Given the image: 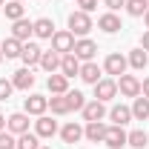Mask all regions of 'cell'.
<instances>
[{"mask_svg":"<svg viewBox=\"0 0 149 149\" xmlns=\"http://www.w3.org/2000/svg\"><path fill=\"white\" fill-rule=\"evenodd\" d=\"M17 149H40V138L35 132H23L17 135Z\"/></svg>","mask_w":149,"mask_h":149,"instance_id":"f546056e","label":"cell"},{"mask_svg":"<svg viewBox=\"0 0 149 149\" xmlns=\"http://www.w3.org/2000/svg\"><path fill=\"white\" fill-rule=\"evenodd\" d=\"M118 92L123 95V97H138L141 95V80L135 74H120L118 77Z\"/></svg>","mask_w":149,"mask_h":149,"instance_id":"52a82bcc","label":"cell"},{"mask_svg":"<svg viewBox=\"0 0 149 149\" xmlns=\"http://www.w3.org/2000/svg\"><path fill=\"white\" fill-rule=\"evenodd\" d=\"M126 60H129V66L135 69V72H143V69H146V63H149V55L138 46V49H132V52H129V57H126Z\"/></svg>","mask_w":149,"mask_h":149,"instance_id":"d4e9b609","label":"cell"},{"mask_svg":"<svg viewBox=\"0 0 149 149\" xmlns=\"http://www.w3.org/2000/svg\"><path fill=\"white\" fill-rule=\"evenodd\" d=\"M92 29H95V23H92V17H89L86 12H80V9H77V12H72V15H69V32H72V35L86 37Z\"/></svg>","mask_w":149,"mask_h":149,"instance_id":"6da1fadb","label":"cell"},{"mask_svg":"<svg viewBox=\"0 0 149 149\" xmlns=\"http://www.w3.org/2000/svg\"><path fill=\"white\" fill-rule=\"evenodd\" d=\"M97 29H100V32H106V35H115V32H120V29H123V23H120V17H118L115 12H106V15H100V17H97Z\"/></svg>","mask_w":149,"mask_h":149,"instance_id":"2e32d148","label":"cell"},{"mask_svg":"<svg viewBox=\"0 0 149 149\" xmlns=\"http://www.w3.org/2000/svg\"><path fill=\"white\" fill-rule=\"evenodd\" d=\"M49 109H52V115H69V103H66L63 95H52L49 97Z\"/></svg>","mask_w":149,"mask_h":149,"instance_id":"1f68e13d","label":"cell"},{"mask_svg":"<svg viewBox=\"0 0 149 149\" xmlns=\"http://www.w3.org/2000/svg\"><path fill=\"white\" fill-rule=\"evenodd\" d=\"M103 3H106V9H109V12H118V9H123V6H126V0H103Z\"/></svg>","mask_w":149,"mask_h":149,"instance_id":"d590c367","label":"cell"},{"mask_svg":"<svg viewBox=\"0 0 149 149\" xmlns=\"http://www.w3.org/2000/svg\"><path fill=\"white\" fill-rule=\"evenodd\" d=\"M106 123L103 120H92V123H86L83 126V138L86 141H92V143H103V138H106Z\"/></svg>","mask_w":149,"mask_h":149,"instance_id":"4fadbf2b","label":"cell"},{"mask_svg":"<svg viewBox=\"0 0 149 149\" xmlns=\"http://www.w3.org/2000/svg\"><path fill=\"white\" fill-rule=\"evenodd\" d=\"M0 149H17V135H12L9 129L0 132Z\"/></svg>","mask_w":149,"mask_h":149,"instance_id":"d6a6232c","label":"cell"},{"mask_svg":"<svg viewBox=\"0 0 149 149\" xmlns=\"http://www.w3.org/2000/svg\"><path fill=\"white\" fill-rule=\"evenodd\" d=\"M126 135H129V132H123V126H109L103 143H106L109 149H123L126 146Z\"/></svg>","mask_w":149,"mask_h":149,"instance_id":"5bb4252c","label":"cell"},{"mask_svg":"<svg viewBox=\"0 0 149 149\" xmlns=\"http://www.w3.org/2000/svg\"><path fill=\"white\" fill-rule=\"evenodd\" d=\"M141 49H143V52H149V29L141 35Z\"/></svg>","mask_w":149,"mask_h":149,"instance_id":"8d00e7d4","label":"cell"},{"mask_svg":"<svg viewBox=\"0 0 149 149\" xmlns=\"http://www.w3.org/2000/svg\"><path fill=\"white\" fill-rule=\"evenodd\" d=\"M6 129L12 132V135H23V132H29V115H26V112H15V115H9V118H6Z\"/></svg>","mask_w":149,"mask_h":149,"instance_id":"8fae6325","label":"cell"},{"mask_svg":"<svg viewBox=\"0 0 149 149\" xmlns=\"http://www.w3.org/2000/svg\"><path fill=\"white\" fill-rule=\"evenodd\" d=\"M40 55H43V49H40L37 43H32V40H29V43H23L20 60H23V63H26V66L32 69V66H40Z\"/></svg>","mask_w":149,"mask_h":149,"instance_id":"9a60e30c","label":"cell"},{"mask_svg":"<svg viewBox=\"0 0 149 149\" xmlns=\"http://www.w3.org/2000/svg\"><path fill=\"white\" fill-rule=\"evenodd\" d=\"M63 97H66V103H69V112H80L86 106V97H83V92H77V89H69Z\"/></svg>","mask_w":149,"mask_h":149,"instance_id":"83f0119b","label":"cell"},{"mask_svg":"<svg viewBox=\"0 0 149 149\" xmlns=\"http://www.w3.org/2000/svg\"><path fill=\"white\" fill-rule=\"evenodd\" d=\"M0 52H3V57H6V60L20 57V52H23V43H20L17 37H6V40L0 43Z\"/></svg>","mask_w":149,"mask_h":149,"instance_id":"7402d4cb","label":"cell"},{"mask_svg":"<svg viewBox=\"0 0 149 149\" xmlns=\"http://www.w3.org/2000/svg\"><path fill=\"white\" fill-rule=\"evenodd\" d=\"M6 129V115H0V132Z\"/></svg>","mask_w":149,"mask_h":149,"instance_id":"f35d334b","label":"cell"},{"mask_svg":"<svg viewBox=\"0 0 149 149\" xmlns=\"http://www.w3.org/2000/svg\"><path fill=\"white\" fill-rule=\"evenodd\" d=\"M35 135L37 138H55L57 135V120L49 118V115H40L35 120Z\"/></svg>","mask_w":149,"mask_h":149,"instance_id":"30bf717a","label":"cell"},{"mask_svg":"<svg viewBox=\"0 0 149 149\" xmlns=\"http://www.w3.org/2000/svg\"><path fill=\"white\" fill-rule=\"evenodd\" d=\"M0 6H6V0H0Z\"/></svg>","mask_w":149,"mask_h":149,"instance_id":"b9f144b4","label":"cell"},{"mask_svg":"<svg viewBox=\"0 0 149 149\" xmlns=\"http://www.w3.org/2000/svg\"><path fill=\"white\" fill-rule=\"evenodd\" d=\"M46 86H49V92H52V95H66V92H69V77L55 72V74L46 77Z\"/></svg>","mask_w":149,"mask_h":149,"instance_id":"ffe728a7","label":"cell"},{"mask_svg":"<svg viewBox=\"0 0 149 149\" xmlns=\"http://www.w3.org/2000/svg\"><path fill=\"white\" fill-rule=\"evenodd\" d=\"M23 112L26 115H35V118H40V115H46L49 112V97H43V95H29L26 100H23Z\"/></svg>","mask_w":149,"mask_h":149,"instance_id":"5b68a950","label":"cell"},{"mask_svg":"<svg viewBox=\"0 0 149 149\" xmlns=\"http://www.w3.org/2000/svg\"><path fill=\"white\" fill-rule=\"evenodd\" d=\"M83 120L86 123H92V120H103L109 112H106V103H100V100H86V106H83Z\"/></svg>","mask_w":149,"mask_h":149,"instance_id":"ba28073f","label":"cell"},{"mask_svg":"<svg viewBox=\"0 0 149 149\" xmlns=\"http://www.w3.org/2000/svg\"><path fill=\"white\" fill-rule=\"evenodd\" d=\"M52 49H55L57 55H69V52L74 49V35L69 32V29L55 32V35H52Z\"/></svg>","mask_w":149,"mask_h":149,"instance_id":"8992f818","label":"cell"},{"mask_svg":"<svg viewBox=\"0 0 149 149\" xmlns=\"http://www.w3.org/2000/svg\"><path fill=\"white\" fill-rule=\"evenodd\" d=\"M20 3H23V0H20Z\"/></svg>","mask_w":149,"mask_h":149,"instance_id":"ee69618b","label":"cell"},{"mask_svg":"<svg viewBox=\"0 0 149 149\" xmlns=\"http://www.w3.org/2000/svg\"><path fill=\"white\" fill-rule=\"evenodd\" d=\"M40 66H43V69H46L49 74H55L57 69H60V55H57L55 49H49V52H43V55H40Z\"/></svg>","mask_w":149,"mask_h":149,"instance_id":"484cf974","label":"cell"},{"mask_svg":"<svg viewBox=\"0 0 149 149\" xmlns=\"http://www.w3.org/2000/svg\"><path fill=\"white\" fill-rule=\"evenodd\" d=\"M92 89H95V100L106 103V100H112V97L118 95V80H115V77H100Z\"/></svg>","mask_w":149,"mask_h":149,"instance_id":"3957f363","label":"cell"},{"mask_svg":"<svg viewBox=\"0 0 149 149\" xmlns=\"http://www.w3.org/2000/svg\"><path fill=\"white\" fill-rule=\"evenodd\" d=\"M52 35H55V23L49 17H37L35 20V37H40V40H52Z\"/></svg>","mask_w":149,"mask_h":149,"instance_id":"cb8c5ba5","label":"cell"},{"mask_svg":"<svg viewBox=\"0 0 149 149\" xmlns=\"http://www.w3.org/2000/svg\"><path fill=\"white\" fill-rule=\"evenodd\" d=\"M40 149H52V146H43V143H40Z\"/></svg>","mask_w":149,"mask_h":149,"instance_id":"60d3db41","label":"cell"},{"mask_svg":"<svg viewBox=\"0 0 149 149\" xmlns=\"http://www.w3.org/2000/svg\"><path fill=\"white\" fill-rule=\"evenodd\" d=\"M126 143H129L132 149H143V146H149V135L143 129H132L129 135H126Z\"/></svg>","mask_w":149,"mask_h":149,"instance_id":"4316f807","label":"cell"},{"mask_svg":"<svg viewBox=\"0 0 149 149\" xmlns=\"http://www.w3.org/2000/svg\"><path fill=\"white\" fill-rule=\"evenodd\" d=\"M83 83H89V86H95L100 77H103V69L95 63V60H86V63H80V74H77Z\"/></svg>","mask_w":149,"mask_h":149,"instance_id":"9c48e42d","label":"cell"},{"mask_svg":"<svg viewBox=\"0 0 149 149\" xmlns=\"http://www.w3.org/2000/svg\"><path fill=\"white\" fill-rule=\"evenodd\" d=\"M60 74H66L72 80L74 74H80V60L69 52V55H60Z\"/></svg>","mask_w":149,"mask_h":149,"instance_id":"d6986e66","label":"cell"},{"mask_svg":"<svg viewBox=\"0 0 149 149\" xmlns=\"http://www.w3.org/2000/svg\"><path fill=\"white\" fill-rule=\"evenodd\" d=\"M3 9H6V17L12 20V23H15V20H20V17H23V12H26V6H23L20 0H9Z\"/></svg>","mask_w":149,"mask_h":149,"instance_id":"4dcf8cb0","label":"cell"},{"mask_svg":"<svg viewBox=\"0 0 149 149\" xmlns=\"http://www.w3.org/2000/svg\"><path fill=\"white\" fill-rule=\"evenodd\" d=\"M12 83H15V89H23V92H29V89L35 86V74H32V69H29V66L17 69V72L12 74Z\"/></svg>","mask_w":149,"mask_h":149,"instance_id":"e0dca14e","label":"cell"},{"mask_svg":"<svg viewBox=\"0 0 149 149\" xmlns=\"http://www.w3.org/2000/svg\"><path fill=\"white\" fill-rule=\"evenodd\" d=\"M60 138H63V143H77V141H83V126L74 123V120H69L60 129Z\"/></svg>","mask_w":149,"mask_h":149,"instance_id":"44dd1931","label":"cell"},{"mask_svg":"<svg viewBox=\"0 0 149 149\" xmlns=\"http://www.w3.org/2000/svg\"><path fill=\"white\" fill-rule=\"evenodd\" d=\"M74 3H77V6H80V12H86V15L97 9V0H74Z\"/></svg>","mask_w":149,"mask_h":149,"instance_id":"e575fe53","label":"cell"},{"mask_svg":"<svg viewBox=\"0 0 149 149\" xmlns=\"http://www.w3.org/2000/svg\"><path fill=\"white\" fill-rule=\"evenodd\" d=\"M141 95H143V97H149V77H143V80H141Z\"/></svg>","mask_w":149,"mask_h":149,"instance_id":"74e56055","label":"cell"},{"mask_svg":"<svg viewBox=\"0 0 149 149\" xmlns=\"http://www.w3.org/2000/svg\"><path fill=\"white\" fill-rule=\"evenodd\" d=\"M109 120H112V126H126L132 120V109L129 106H123V103H115L109 109Z\"/></svg>","mask_w":149,"mask_h":149,"instance_id":"ac0fdd59","label":"cell"},{"mask_svg":"<svg viewBox=\"0 0 149 149\" xmlns=\"http://www.w3.org/2000/svg\"><path fill=\"white\" fill-rule=\"evenodd\" d=\"M129 109H132V118H135V120H149V97L138 95Z\"/></svg>","mask_w":149,"mask_h":149,"instance_id":"603a6c76","label":"cell"},{"mask_svg":"<svg viewBox=\"0 0 149 149\" xmlns=\"http://www.w3.org/2000/svg\"><path fill=\"white\" fill-rule=\"evenodd\" d=\"M0 60H3V52H0Z\"/></svg>","mask_w":149,"mask_h":149,"instance_id":"7bdbcfd3","label":"cell"},{"mask_svg":"<svg viewBox=\"0 0 149 149\" xmlns=\"http://www.w3.org/2000/svg\"><path fill=\"white\" fill-rule=\"evenodd\" d=\"M126 69H129L126 55H120V52L106 55V60H103V72L109 74V77H120V74H126Z\"/></svg>","mask_w":149,"mask_h":149,"instance_id":"7a4b0ae2","label":"cell"},{"mask_svg":"<svg viewBox=\"0 0 149 149\" xmlns=\"http://www.w3.org/2000/svg\"><path fill=\"white\" fill-rule=\"evenodd\" d=\"M143 23H146V29H149V12H146V15H143Z\"/></svg>","mask_w":149,"mask_h":149,"instance_id":"ab89813d","label":"cell"},{"mask_svg":"<svg viewBox=\"0 0 149 149\" xmlns=\"http://www.w3.org/2000/svg\"><path fill=\"white\" fill-rule=\"evenodd\" d=\"M15 92V83L12 80H6V77H0V100H9Z\"/></svg>","mask_w":149,"mask_h":149,"instance_id":"836d02e7","label":"cell"},{"mask_svg":"<svg viewBox=\"0 0 149 149\" xmlns=\"http://www.w3.org/2000/svg\"><path fill=\"white\" fill-rule=\"evenodd\" d=\"M126 12H129L132 17H143L149 12V0H126V6H123Z\"/></svg>","mask_w":149,"mask_h":149,"instance_id":"f1b7e54d","label":"cell"},{"mask_svg":"<svg viewBox=\"0 0 149 149\" xmlns=\"http://www.w3.org/2000/svg\"><path fill=\"white\" fill-rule=\"evenodd\" d=\"M72 55L77 57L80 63H86V60H95V55H97V43H95V40H89V37H80V40H74Z\"/></svg>","mask_w":149,"mask_h":149,"instance_id":"277c9868","label":"cell"},{"mask_svg":"<svg viewBox=\"0 0 149 149\" xmlns=\"http://www.w3.org/2000/svg\"><path fill=\"white\" fill-rule=\"evenodd\" d=\"M35 35V23L32 20H26V17H20L12 23V37H17L20 43H29V37Z\"/></svg>","mask_w":149,"mask_h":149,"instance_id":"7c38bea8","label":"cell"}]
</instances>
